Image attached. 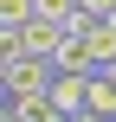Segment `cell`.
<instances>
[{
    "label": "cell",
    "instance_id": "7a4b0ae2",
    "mask_svg": "<svg viewBox=\"0 0 116 122\" xmlns=\"http://www.w3.org/2000/svg\"><path fill=\"white\" fill-rule=\"evenodd\" d=\"M0 77H6V97H26V90H52L58 64L39 51H0Z\"/></svg>",
    "mask_w": 116,
    "mask_h": 122
},
{
    "label": "cell",
    "instance_id": "8992f818",
    "mask_svg": "<svg viewBox=\"0 0 116 122\" xmlns=\"http://www.w3.org/2000/svg\"><path fill=\"white\" fill-rule=\"evenodd\" d=\"M71 122H110V116H97V109H77V116H71Z\"/></svg>",
    "mask_w": 116,
    "mask_h": 122
},
{
    "label": "cell",
    "instance_id": "277c9868",
    "mask_svg": "<svg viewBox=\"0 0 116 122\" xmlns=\"http://www.w3.org/2000/svg\"><path fill=\"white\" fill-rule=\"evenodd\" d=\"M84 109H97V116L116 122V77L110 71H90V103H84Z\"/></svg>",
    "mask_w": 116,
    "mask_h": 122
},
{
    "label": "cell",
    "instance_id": "5b68a950",
    "mask_svg": "<svg viewBox=\"0 0 116 122\" xmlns=\"http://www.w3.org/2000/svg\"><path fill=\"white\" fill-rule=\"evenodd\" d=\"M77 6H84L90 19H110V13H116V0H77Z\"/></svg>",
    "mask_w": 116,
    "mask_h": 122
},
{
    "label": "cell",
    "instance_id": "ba28073f",
    "mask_svg": "<svg viewBox=\"0 0 116 122\" xmlns=\"http://www.w3.org/2000/svg\"><path fill=\"white\" fill-rule=\"evenodd\" d=\"M103 71H110V77H116V58H110V64H103Z\"/></svg>",
    "mask_w": 116,
    "mask_h": 122
},
{
    "label": "cell",
    "instance_id": "6da1fadb",
    "mask_svg": "<svg viewBox=\"0 0 116 122\" xmlns=\"http://www.w3.org/2000/svg\"><path fill=\"white\" fill-rule=\"evenodd\" d=\"M71 39V26L65 19H45V13H32L19 32H0V51H39V58H58V45Z\"/></svg>",
    "mask_w": 116,
    "mask_h": 122
},
{
    "label": "cell",
    "instance_id": "52a82bcc",
    "mask_svg": "<svg viewBox=\"0 0 116 122\" xmlns=\"http://www.w3.org/2000/svg\"><path fill=\"white\" fill-rule=\"evenodd\" d=\"M6 122H26V116H13V109H6Z\"/></svg>",
    "mask_w": 116,
    "mask_h": 122
},
{
    "label": "cell",
    "instance_id": "3957f363",
    "mask_svg": "<svg viewBox=\"0 0 116 122\" xmlns=\"http://www.w3.org/2000/svg\"><path fill=\"white\" fill-rule=\"evenodd\" d=\"M58 71H97V51H90V39L84 32H71L65 45H58V58H52Z\"/></svg>",
    "mask_w": 116,
    "mask_h": 122
}]
</instances>
